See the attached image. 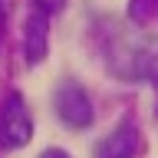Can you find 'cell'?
Here are the masks:
<instances>
[{
	"instance_id": "cell-1",
	"label": "cell",
	"mask_w": 158,
	"mask_h": 158,
	"mask_svg": "<svg viewBox=\"0 0 158 158\" xmlns=\"http://www.w3.org/2000/svg\"><path fill=\"white\" fill-rule=\"evenodd\" d=\"M33 135V118H30V109L23 102V96L10 92L0 106V148H23Z\"/></svg>"
},
{
	"instance_id": "cell-2",
	"label": "cell",
	"mask_w": 158,
	"mask_h": 158,
	"mask_svg": "<svg viewBox=\"0 0 158 158\" xmlns=\"http://www.w3.org/2000/svg\"><path fill=\"white\" fill-rule=\"evenodd\" d=\"M56 115L66 122L69 128H86L92 125V99H89V92L79 82H73V79H66L63 86L56 89Z\"/></svg>"
},
{
	"instance_id": "cell-3",
	"label": "cell",
	"mask_w": 158,
	"mask_h": 158,
	"mask_svg": "<svg viewBox=\"0 0 158 158\" xmlns=\"http://www.w3.org/2000/svg\"><path fill=\"white\" fill-rule=\"evenodd\" d=\"M138 148H142V135H138V125L132 118L118 122L106 138H99L96 148H92V158H135Z\"/></svg>"
},
{
	"instance_id": "cell-4",
	"label": "cell",
	"mask_w": 158,
	"mask_h": 158,
	"mask_svg": "<svg viewBox=\"0 0 158 158\" xmlns=\"http://www.w3.org/2000/svg\"><path fill=\"white\" fill-rule=\"evenodd\" d=\"M46 13L36 10V13H30L27 17V59L30 63H40V59L46 56Z\"/></svg>"
},
{
	"instance_id": "cell-5",
	"label": "cell",
	"mask_w": 158,
	"mask_h": 158,
	"mask_svg": "<svg viewBox=\"0 0 158 158\" xmlns=\"http://www.w3.org/2000/svg\"><path fill=\"white\" fill-rule=\"evenodd\" d=\"M152 3H148V0H132V17H138V20H148L152 17Z\"/></svg>"
},
{
	"instance_id": "cell-6",
	"label": "cell",
	"mask_w": 158,
	"mask_h": 158,
	"mask_svg": "<svg viewBox=\"0 0 158 158\" xmlns=\"http://www.w3.org/2000/svg\"><path fill=\"white\" fill-rule=\"evenodd\" d=\"M66 7V0H36V10H43V13H59V10Z\"/></svg>"
},
{
	"instance_id": "cell-7",
	"label": "cell",
	"mask_w": 158,
	"mask_h": 158,
	"mask_svg": "<svg viewBox=\"0 0 158 158\" xmlns=\"http://www.w3.org/2000/svg\"><path fill=\"white\" fill-rule=\"evenodd\" d=\"M40 158H69V152H63V148H46Z\"/></svg>"
}]
</instances>
